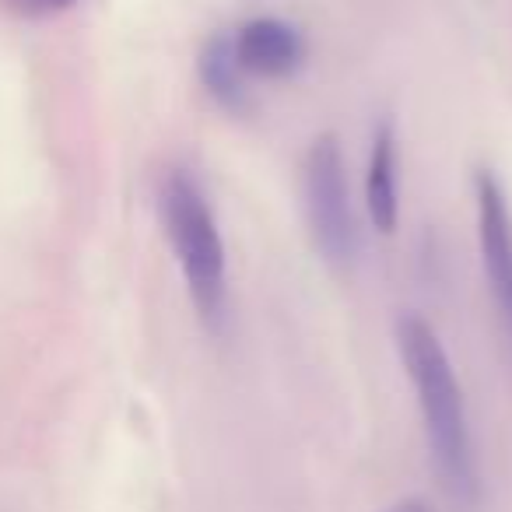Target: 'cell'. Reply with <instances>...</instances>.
<instances>
[{
	"label": "cell",
	"instance_id": "obj_7",
	"mask_svg": "<svg viewBox=\"0 0 512 512\" xmlns=\"http://www.w3.org/2000/svg\"><path fill=\"white\" fill-rule=\"evenodd\" d=\"M200 81L211 92V99L218 106H225L228 113H242L249 102L246 92V71L239 67L232 50V36H214L207 43V50L200 53Z\"/></svg>",
	"mask_w": 512,
	"mask_h": 512
},
{
	"label": "cell",
	"instance_id": "obj_9",
	"mask_svg": "<svg viewBox=\"0 0 512 512\" xmlns=\"http://www.w3.org/2000/svg\"><path fill=\"white\" fill-rule=\"evenodd\" d=\"M46 4H57V8H64V4H71V0H46Z\"/></svg>",
	"mask_w": 512,
	"mask_h": 512
},
{
	"label": "cell",
	"instance_id": "obj_2",
	"mask_svg": "<svg viewBox=\"0 0 512 512\" xmlns=\"http://www.w3.org/2000/svg\"><path fill=\"white\" fill-rule=\"evenodd\" d=\"M162 221L183 264L190 299L207 327L225 316V246L200 183L186 169H172L162 183Z\"/></svg>",
	"mask_w": 512,
	"mask_h": 512
},
{
	"label": "cell",
	"instance_id": "obj_5",
	"mask_svg": "<svg viewBox=\"0 0 512 512\" xmlns=\"http://www.w3.org/2000/svg\"><path fill=\"white\" fill-rule=\"evenodd\" d=\"M232 50L246 78H288L306 60V39L281 18H253L232 36Z\"/></svg>",
	"mask_w": 512,
	"mask_h": 512
},
{
	"label": "cell",
	"instance_id": "obj_4",
	"mask_svg": "<svg viewBox=\"0 0 512 512\" xmlns=\"http://www.w3.org/2000/svg\"><path fill=\"white\" fill-rule=\"evenodd\" d=\"M477 239H481V260L488 274L491 295H495L502 327L512 341V214L505 193L491 172H477Z\"/></svg>",
	"mask_w": 512,
	"mask_h": 512
},
{
	"label": "cell",
	"instance_id": "obj_6",
	"mask_svg": "<svg viewBox=\"0 0 512 512\" xmlns=\"http://www.w3.org/2000/svg\"><path fill=\"white\" fill-rule=\"evenodd\" d=\"M365 204H369V218L379 232L390 235L397 228V137H393L390 123H383L372 137L369 172H365Z\"/></svg>",
	"mask_w": 512,
	"mask_h": 512
},
{
	"label": "cell",
	"instance_id": "obj_1",
	"mask_svg": "<svg viewBox=\"0 0 512 512\" xmlns=\"http://www.w3.org/2000/svg\"><path fill=\"white\" fill-rule=\"evenodd\" d=\"M397 348L414 383V393H418L425 435L435 463H439L442 484L456 502L470 505L477 498V467L467 407H463V390L456 383L453 362H449L439 334L414 313L397 320Z\"/></svg>",
	"mask_w": 512,
	"mask_h": 512
},
{
	"label": "cell",
	"instance_id": "obj_3",
	"mask_svg": "<svg viewBox=\"0 0 512 512\" xmlns=\"http://www.w3.org/2000/svg\"><path fill=\"white\" fill-rule=\"evenodd\" d=\"M306 214L313 239L330 264H351L358 253V225L344 151L334 134L313 141L306 155Z\"/></svg>",
	"mask_w": 512,
	"mask_h": 512
},
{
	"label": "cell",
	"instance_id": "obj_8",
	"mask_svg": "<svg viewBox=\"0 0 512 512\" xmlns=\"http://www.w3.org/2000/svg\"><path fill=\"white\" fill-rule=\"evenodd\" d=\"M390 512H428L421 502H404V505H397V509H390Z\"/></svg>",
	"mask_w": 512,
	"mask_h": 512
}]
</instances>
